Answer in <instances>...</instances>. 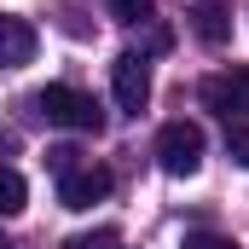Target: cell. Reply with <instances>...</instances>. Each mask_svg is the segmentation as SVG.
I'll use <instances>...</instances> for the list:
<instances>
[{"label": "cell", "mask_w": 249, "mask_h": 249, "mask_svg": "<svg viewBox=\"0 0 249 249\" xmlns=\"http://www.w3.org/2000/svg\"><path fill=\"white\" fill-rule=\"evenodd\" d=\"M226 157H232L238 168H249V127H244V122L226 127Z\"/></svg>", "instance_id": "8fae6325"}, {"label": "cell", "mask_w": 249, "mask_h": 249, "mask_svg": "<svg viewBox=\"0 0 249 249\" xmlns=\"http://www.w3.org/2000/svg\"><path fill=\"white\" fill-rule=\"evenodd\" d=\"M110 93H116L122 116H139L151 105V64H145V53H122L110 64Z\"/></svg>", "instance_id": "277c9868"}, {"label": "cell", "mask_w": 249, "mask_h": 249, "mask_svg": "<svg viewBox=\"0 0 249 249\" xmlns=\"http://www.w3.org/2000/svg\"><path fill=\"white\" fill-rule=\"evenodd\" d=\"M41 53V35L29 18H0V70H23Z\"/></svg>", "instance_id": "8992f818"}, {"label": "cell", "mask_w": 249, "mask_h": 249, "mask_svg": "<svg viewBox=\"0 0 249 249\" xmlns=\"http://www.w3.org/2000/svg\"><path fill=\"white\" fill-rule=\"evenodd\" d=\"M110 186H116V180H110V168H99V162H81L75 174H64V180H58V203L81 214V209L105 203V197H110Z\"/></svg>", "instance_id": "5b68a950"}, {"label": "cell", "mask_w": 249, "mask_h": 249, "mask_svg": "<svg viewBox=\"0 0 249 249\" xmlns=\"http://www.w3.org/2000/svg\"><path fill=\"white\" fill-rule=\"evenodd\" d=\"M75 157H81V151H75V145H53V151H47V168H53V174H75V168H81V162H75Z\"/></svg>", "instance_id": "7c38bea8"}, {"label": "cell", "mask_w": 249, "mask_h": 249, "mask_svg": "<svg viewBox=\"0 0 249 249\" xmlns=\"http://www.w3.org/2000/svg\"><path fill=\"white\" fill-rule=\"evenodd\" d=\"M116 244V226H99V232H75V238H64V249H110Z\"/></svg>", "instance_id": "30bf717a"}, {"label": "cell", "mask_w": 249, "mask_h": 249, "mask_svg": "<svg viewBox=\"0 0 249 249\" xmlns=\"http://www.w3.org/2000/svg\"><path fill=\"white\" fill-rule=\"evenodd\" d=\"M0 249H12V244H6V238H0Z\"/></svg>", "instance_id": "9a60e30c"}, {"label": "cell", "mask_w": 249, "mask_h": 249, "mask_svg": "<svg viewBox=\"0 0 249 249\" xmlns=\"http://www.w3.org/2000/svg\"><path fill=\"white\" fill-rule=\"evenodd\" d=\"M23 203H29V186H23V174L0 168V214H23Z\"/></svg>", "instance_id": "ba28073f"}, {"label": "cell", "mask_w": 249, "mask_h": 249, "mask_svg": "<svg viewBox=\"0 0 249 249\" xmlns=\"http://www.w3.org/2000/svg\"><path fill=\"white\" fill-rule=\"evenodd\" d=\"M203 151H209V139H203V127L186 122V116L157 133V162H162V174H174V180H191V174L203 168Z\"/></svg>", "instance_id": "7a4b0ae2"}, {"label": "cell", "mask_w": 249, "mask_h": 249, "mask_svg": "<svg viewBox=\"0 0 249 249\" xmlns=\"http://www.w3.org/2000/svg\"><path fill=\"white\" fill-rule=\"evenodd\" d=\"M35 110H41L53 127H70V133H99V127H105L99 99H93V93H81V87H70V81L41 87V93H35Z\"/></svg>", "instance_id": "6da1fadb"}, {"label": "cell", "mask_w": 249, "mask_h": 249, "mask_svg": "<svg viewBox=\"0 0 249 249\" xmlns=\"http://www.w3.org/2000/svg\"><path fill=\"white\" fill-rule=\"evenodd\" d=\"M186 18H191V35L203 47H226L232 41V0H197Z\"/></svg>", "instance_id": "52a82bcc"}, {"label": "cell", "mask_w": 249, "mask_h": 249, "mask_svg": "<svg viewBox=\"0 0 249 249\" xmlns=\"http://www.w3.org/2000/svg\"><path fill=\"white\" fill-rule=\"evenodd\" d=\"M186 249H238V244L220 238V232H186Z\"/></svg>", "instance_id": "4fadbf2b"}, {"label": "cell", "mask_w": 249, "mask_h": 249, "mask_svg": "<svg viewBox=\"0 0 249 249\" xmlns=\"http://www.w3.org/2000/svg\"><path fill=\"white\" fill-rule=\"evenodd\" d=\"M12 145H18V133H6V127H0V151H12Z\"/></svg>", "instance_id": "5bb4252c"}, {"label": "cell", "mask_w": 249, "mask_h": 249, "mask_svg": "<svg viewBox=\"0 0 249 249\" xmlns=\"http://www.w3.org/2000/svg\"><path fill=\"white\" fill-rule=\"evenodd\" d=\"M151 12H157V0H110L116 23H151Z\"/></svg>", "instance_id": "9c48e42d"}, {"label": "cell", "mask_w": 249, "mask_h": 249, "mask_svg": "<svg viewBox=\"0 0 249 249\" xmlns=\"http://www.w3.org/2000/svg\"><path fill=\"white\" fill-rule=\"evenodd\" d=\"M203 105H209L214 116H226V127L249 122V64H232V70L209 75V81H203Z\"/></svg>", "instance_id": "3957f363"}]
</instances>
